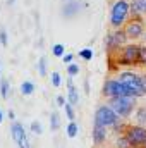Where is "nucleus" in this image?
<instances>
[{
	"label": "nucleus",
	"instance_id": "obj_25",
	"mask_svg": "<svg viewBox=\"0 0 146 148\" xmlns=\"http://www.w3.org/2000/svg\"><path fill=\"white\" fill-rule=\"evenodd\" d=\"M52 84H53L55 88H59V86L62 84V79H60V74L59 73H52Z\"/></svg>",
	"mask_w": 146,
	"mask_h": 148
},
{
	"label": "nucleus",
	"instance_id": "obj_13",
	"mask_svg": "<svg viewBox=\"0 0 146 148\" xmlns=\"http://www.w3.org/2000/svg\"><path fill=\"white\" fill-rule=\"evenodd\" d=\"M113 147H115V148H134L132 145H131V141L127 140V136H126V134H124V136H117V138H115Z\"/></svg>",
	"mask_w": 146,
	"mask_h": 148
},
{
	"label": "nucleus",
	"instance_id": "obj_17",
	"mask_svg": "<svg viewBox=\"0 0 146 148\" xmlns=\"http://www.w3.org/2000/svg\"><path fill=\"white\" fill-rule=\"evenodd\" d=\"M33 91H35V84H33L31 81H24V83L21 84V93H23V95L29 97Z\"/></svg>",
	"mask_w": 146,
	"mask_h": 148
},
{
	"label": "nucleus",
	"instance_id": "obj_5",
	"mask_svg": "<svg viewBox=\"0 0 146 148\" xmlns=\"http://www.w3.org/2000/svg\"><path fill=\"white\" fill-rule=\"evenodd\" d=\"M124 133H126L127 140L131 141V145L134 148H141L145 145V141H146V127L145 126H139V124L127 126Z\"/></svg>",
	"mask_w": 146,
	"mask_h": 148
},
{
	"label": "nucleus",
	"instance_id": "obj_18",
	"mask_svg": "<svg viewBox=\"0 0 146 148\" xmlns=\"http://www.w3.org/2000/svg\"><path fill=\"white\" fill-rule=\"evenodd\" d=\"M65 133H67V136H69V138H76V136H77V133H79V126H77L74 121H71V122H69V126H67V129H65Z\"/></svg>",
	"mask_w": 146,
	"mask_h": 148
},
{
	"label": "nucleus",
	"instance_id": "obj_23",
	"mask_svg": "<svg viewBox=\"0 0 146 148\" xmlns=\"http://www.w3.org/2000/svg\"><path fill=\"white\" fill-rule=\"evenodd\" d=\"M72 107H74V105H71L69 102L64 105V109H65V114H67V119H69V121H74V119H76V114H74V109H72Z\"/></svg>",
	"mask_w": 146,
	"mask_h": 148
},
{
	"label": "nucleus",
	"instance_id": "obj_31",
	"mask_svg": "<svg viewBox=\"0 0 146 148\" xmlns=\"http://www.w3.org/2000/svg\"><path fill=\"white\" fill-rule=\"evenodd\" d=\"M62 59H64V64H71V62H72V55H71V53H67V55H64Z\"/></svg>",
	"mask_w": 146,
	"mask_h": 148
},
{
	"label": "nucleus",
	"instance_id": "obj_3",
	"mask_svg": "<svg viewBox=\"0 0 146 148\" xmlns=\"http://www.w3.org/2000/svg\"><path fill=\"white\" fill-rule=\"evenodd\" d=\"M120 117L113 112V109L110 105H100L96 112H95V122L93 124H100V126H105V127H112Z\"/></svg>",
	"mask_w": 146,
	"mask_h": 148
},
{
	"label": "nucleus",
	"instance_id": "obj_2",
	"mask_svg": "<svg viewBox=\"0 0 146 148\" xmlns=\"http://www.w3.org/2000/svg\"><path fill=\"white\" fill-rule=\"evenodd\" d=\"M103 95L113 98V97H136L134 91L131 88H127L124 83H120L119 79H108L103 84Z\"/></svg>",
	"mask_w": 146,
	"mask_h": 148
},
{
	"label": "nucleus",
	"instance_id": "obj_27",
	"mask_svg": "<svg viewBox=\"0 0 146 148\" xmlns=\"http://www.w3.org/2000/svg\"><path fill=\"white\" fill-rule=\"evenodd\" d=\"M139 62L146 66V47H139Z\"/></svg>",
	"mask_w": 146,
	"mask_h": 148
},
{
	"label": "nucleus",
	"instance_id": "obj_36",
	"mask_svg": "<svg viewBox=\"0 0 146 148\" xmlns=\"http://www.w3.org/2000/svg\"><path fill=\"white\" fill-rule=\"evenodd\" d=\"M14 2H16V0H7V3H14Z\"/></svg>",
	"mask_w": 146,
	"mask_h": 148
},
{
	"label": "nucleus",
	"instance_id": "obj_4",
	"mask_svg": "<svg viewBox=\"0 0 146 148\" xmlns=\"http://www.w3.org/2000/svg\"><path fill=\"white\" fill-rule=\"evenodd\" d=\"M131 10V5L126 2V0H117L112 7V14H110V23L113 28H119L126 17H127V12Z\"/></svg>",
	"mask_w": 146,
	"mask_h": 148
},
{
	"label": "nucleus",
	"instance_id": "obj_8",
	"mask_svg": "<svg viewBox=\"0 0 146 148\" xmlns=\"http://www.w3.org/2000/svg\"><path fill=\"white\" fill-rule=\"evenodd\" d=\"M10 136H12V140H14L17 145L28 138V136H26V131H24V126H23L21 122H14V124L10 126Z\"/></svg>",
	"mask_w": 146,
	"mask_h": 148
},
{
	"label": "nucleus",
	"instance_id": "obj_37",
	"mask_svg": "<svg viewBox=\"0 0 146 148\" xmlns=\"http://www.w3.org/2000/svg\"><path fill=\"white\" fill-rule=\"evenodd\" d=\"M141 148H146V141H145V145H143V147H141Z\"/></svg>",
	"mask_w": 146,
	"mask_h": 148
},
{
	"label": "nucleus",
	"instance_id": "obj_14",
	"mask_svg": "<svg viewBox=\"0 0 146 148\" xmlns=\"http://www.w3.org/2000/svg\"><path fill=\"white\" fill-rule=\"evenodd\" d=\"M136 124L146 127V107H139L136 110Z\"/></svg>",
	"mask_w": 146,
	"mask_h": 148
},
{
	"label": "nucleus",
	"instance_id": "obj_38",
	"mask_svg": "<svg viewBox=\"0 0 146 148\" xmlns=\"http://www.w3.org/2000/svg\"><path fill=\"white\" fill-rule=\"evenodd\" d=\"M145 38H146V35H145Z\"/></svg>",
	"mask_w": 146,
	"mask_h": 148
},
{
	"label": "nucleus",
	"instance_id": "obj_21",
	"mask_svg": "<svg viewBox=\"0 0 146 148\" xmlns=\"http://www.w3.org/2000/svg\"><path fill=\"white\" fill-rule=\"evenodd\" d=\"M38 73H40V76H46V59L45 57H41L38 60Z\"/></svg>",
	"mask_w": 146,
	"mask_h": 148
},
{
	"label": "nucleus",
	"instance_id": "obj_24",
	"mask_svg": "<svg viewBox=\"0 0 146 148\" xmlns=\"http://www.w3.org/2000/svg\"><path fill=\"white\" fill-rule=\"evenodd\" d=\"M79 55H81L84 60H91V59H93V50H89V48H83V50H79Z\"/></svg>",
	"mask_w": 146,
	"mask_h": 148
},
{
	"label": "nucleus",
	"instance_id": "obj_10",
	"mask_svg": "<svg viewBox=\"0 0 146 148\" xmlns=\"http://www.w3.org/2000/svg\"><path fill=\"white\" fill-rule=\"evenodd\" d=\"M126 35L127 38H139L143 35V24L139 21H132L126 26Z\"/></svg>",
	"mask_w": 146,
	"mask_h": 148
},
{
	"label": "nucleus",
	"instance_id": "obj_35",
	"mask_svg": "<svg viewBox=\"0 0 146 148\" xmlns=\"http://www.w3.org/2000/svg\"><path fill=\"white\" fill-rule=\"evenodd\" d=\"M2 121H3V114H2V110H0V124H2Z\"/></svg>",
	"mask_w": 146,
	"mask_h": 148
},
{
	"label": "nucleus",
	"instance_id": "obj_30",
	"mask_svg": "<svg viewBox=\"0 0 146 148\" xmlns=\"http://www.w3.org/2000/svg\"><path fill=\"white\" fill-rule=\"evenodd\" d=\"M57 103H59V105H60V107H64V105H65V103H67V102H65V98H64V97H62V95H59V97H57Z\"/></svg>",
	"mask_w": 146,
	"mask_h": 148
},
{
	"label": "nucleus",
	"instance_id": "obj_9",
	"mask_svg": "<svg viewBox=\"0 0 146 148\" xmlns=\"http://www.w3.org/2000/svg\"><path fill=\"white\" fill-rule=\"evenodd\" d=\"M107 140V127L100 124H93V143L95 145H103Z\"/></svg>",
	"mask_w": 146,
	"mask_h": 148
},
{
	"label": "nucleus",
	"instance_id": "obj_22",
	"mask_svg": "<svg viewBox=\"0 0 146 148\" xmlns=\"http://www.w3.org/2000/svg\"><path fill=\"white\" fill-rule=\"evenodd\" d=\"M31 133L36 134V136H40V134L43 133V127H41V124H40L38 121H33V122H31Z\"/></svg>",
	"mask_w": 146,
	"mask_h": 148
},
{
	"label": "nucleus",
	"instance_id": "obj_15",
	"mask_svg": "<svg viewBox=\"0 0 146 148\" xmlns=\"http://www.w3.org/2000/svg\"><path fill=\"white\" fill-rule=\"evenodd\" d=\"M50 127H52V131H57L60 127V117L55 110L50 114Z\"/></svg>",
	"mask_w": 146,
	"mask_h": 148
},
{
	"label": "nucleus",
	"instance_id": "obj_12",
	"mask_svg": "<svg viewBox=\"0 0 146 148\" xmlns=\"http://www.w3.org/2000/svg\"><path fill=\"white\" fill-rule=\"evenodd\" d=\"M69 103L71 105H77L79 103V95H77V90L74 88L72 81L69 79Z\"/></svg>",
	"mask_w": 146,
	"mask_h": 148
},
{
	"label": "nucleus",
	"instance_id": "obj_16",
	"mask_svg": "<svg viewBox=\"0 0 146 148\" xmlns=\"http://www.w3.org/2000/svg\"><path fill=\"white\" fill-rule=\"evenodd\" d=\"M71 3H67L65 7H64V14L65 16H72V14H76L77 10H79V3L77 2H72V0H69Z\"/></svg>",
	"mask_w": 146,
	"mask_h": 148
},
{
	"label": "nucleus",
	"instance_id": "obj_1",
	"mask_svg": "<svg viewBox=\"0 0 146 148\" xmlns=\"http://www.w3.org/2000/svg\"><path fill=\"white\" fill-rule=\"evenodd\" d=\"M108 105L119 117L126 119L131 115V112L136 105V97H113V98H110Z\"/></svg>",
	"mask_w": 146,
	"mask_h": 148
},
{
	"label": "nucleus",
	"instance_id": "obj_29",
	"mask_svg": "<svg viewBox=\"0 0 146 148\" xmlns=\"http://www.w3.org/2000/svg\"><path fill=\"white\" fill-rule=\"evenodd\" d=\"M0 43H2L3 47H7V33H5L3 29L0 31Z\"/></svg>",
	"mask_w": 146,
	"mask_h": 148
},
{
	"label": "nucleus",
	"instance_id": "obj_6",
	"mask_svg": "<svg viewBox=\"0 0 146 148\" xmlns=\"http://www.w3.org/2000/svg\"><path fill=\"white\" fill-rule=\"evenodd\" d=\"M139 62V47L138 45H127L122 53L119 55V64L120 66H134Z\"/></svg>",
	"mask_w": 146,
	"mask_h": 148
},
{
	"label": "nucleus",
	"instance_id": "obj_32",
	"mask_svg": "<svg viewBox=\"0 0 146 148\" xmlns=\"http://www.w3.org/2000/svg\"><path fill=\"white\" fill-rule=\"evenodd\" d=\"M19 148H31V147H29V141H28V138H26L24 141H21V143H19Z\"/></svg>",
	"mask_w": 146,
	"mask_h": 148
},
{
	"label": "nucleus",
	"instance_id": "obj_11",
	"mask_svg": "<svg viewBox=\"0 0 146 148\" xmlns=\"http://www.w3.org/2000/svg\"><path fill=\"white\" fill-rule=\"evenodd\" d=\"M132 14H146V0H134L131 3Z\"/></svg>",
	"mask_w": 146,
	"mask_h": 148
},
{
	"label": "nucleus",
	"instance_id": "obj_33",
	"mask_svg": "<svg viewBox=\"0 0 146 148\" xmlns=\"http://www.w3.org/2000/svg\"><path fill=\"white\" fill-rule=\"evenodd\" d=\"M141 86H143V90L146 93V76H141Z\"/></svg>",
	"mask_w": 146,
	"mask_h": 148
},
{
	"label": "nucleus",
	"instance_id": "obj_34",
	"mask_svg": "<svg viewBox=\"0 0 146 148\" xmlns=\"http://www.w3.org/2000/svg\"><path fill=\"white\" fill-rule=\"evenodd\" d=\"M14 117H16V115H14V112L9 110V119H10V121H14Z\"/></svg>",
	"mask_w": 146,
	"mask_h": 148
},
{
	"label": "nucleus",
	"instance_id": "obj_19",
	"mask_svg": "<svg viewBox=\"0 0 146 148\" xmlns=\"http://www.w3.org/2000/svg\"><path fill=\"white\" fill-rule=\"evenodd\" d=\"M9 81L7 79H0V95H2V98L3 100H7L9 98Z\"/></svg>",
	"mask_w": 146,
	"mask_h": 148
},
{
	"label": "nucleus",
	"instance_id": "obj_26",
	"mask_svg": "<svg viewBox=\"0 0 146 148\" xmlns=\"http://www.w3.org/2000/svg\"><path fill=\"white\" fill-rule=\"evenodd\" d=\"M67 73H69V76H76V74H79V66H77V64H69Z\"/></svg>",
	"mask_w": 146,
	"mask_h": 148
},
{
	"label": "nucleus",
	"instance_id": "obj_7",
	"mask_svg": "<svg viewBox=\"0 0 146 148\" xmlns=\"http://www.w3.org/2000/svg\"><path fill=\"white\" fill-rule=\"evenodd\" d=\"M126 31H117V33H113V35H108L107 38V41H108V50H115V48H119L120 45H124L126 43Z\"/></svg>",
	"mask_w": 146,
	"mask_h": 148
},
{
	"label": "nucleus",
	"instance_id": "obj_20",
	"mask_svg": "<svg viewBox=\"0 0 146 148\" xmlns=\"http://www.w3.org/2000/svg\"><path fill=\"white\" fill-rule=\"evenodd\" d=\"M52 52H53L55 57H64V55H65V48H64V45H60V43L53 45V47H52Z\"/></svg>",
	"mask_w": 146,
	"mask_h": 148
},
{
	"label": "nucleus",
	"instance_id": "obj_28",
	"mask_svg": "<svg viewBox=\"0 0 146 148\" xmlns=\"http://www.w3.org/2000/svg\"><path fill=\"white\" fill-rule=\"evenodd\" d=\"M112 127L115 129V133H120V131L124 129V126H122V122H120V119H119V121H117V122H115V124H113ZM124 131H126V129H124Z\"/></svg>",
	"mask_w": 146,
	"mask_h": 148
}]
</instances>
